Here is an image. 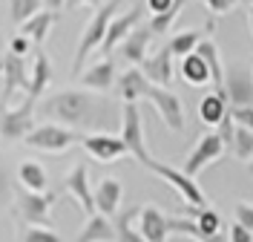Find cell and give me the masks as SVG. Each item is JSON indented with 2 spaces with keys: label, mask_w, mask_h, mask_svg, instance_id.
Returning a JSON list of instances; mask_svg holds the SVG:
<instances>
[{
  "label": "cell",
  "mask_w": 253,
  "mask_h": 242,
  "mask_svg": "<svg viewBox=\"0 0 253 242\" xmlns=\"http://www.w3.org/2000/svg\"><path fill=\"white\" fill-rule=\"evenodd\" d=\"M181 78L187 81L190 87H207V84H213L210 66H207V61L199 52H190V55L181 58Z\"/></svg>",
  "instance_id": "obj_26"
},
{
  "label": "cell",
  "mask_w": 253,
  "mask_h": 242,
  "mask_svg": "<svg viewBox=\"0 0 253 242\" xmlns=\"http://www.w3.org/2000/svg\"><path fill=\"white\" fill-rule=\"evenodd\" d=\"M81 145L86 150V156L101 164H112V161L129 156L126 145L121 142V136H112V133H92V136H84Z\"/></svg>",
  "instance_id": "obj_10"
},
{
  "label": "cell",
  "mask_w": 253,
  "mask_h": 242,
  "mask_svg": "<svg viewBox=\"0 0 253 242\" xmlns=\"http://www.w3.org/2000/svg\"><path fill=\"white\" fill-rule=\"evenodd\" d=\"M63 191L78 202L81 210H84L86 216L95 213V199H92V188H89V170H86L84 161H78V164L66 173V179H63Z\"/></svg>",
  "instance_id": "obj_13"
},
{
  "label": "cell",
  "mask_w": 253,
  "mask_h": 242,
  "mask_svg": "<svg viewBox=\"0 0 253 242\" xmlns=\"http://www.w3.org/2000/svg\"><path fill=\"white\" fill-rule=\"evenodd\" d=\"M187 3H190V0H187Z\"/></svg>",
  "instance_id": "obj_50"
},
{
  "label": "cell",
  "mask_w": 253,
  "mask_h": 242,
  "mask_svg": "<svg viewBox=\"0 0 253 242\" xmlns=\"http://www.w3.org/2000/svg\"><path fill=\"white\" fill-rule=\"evenodd\" d=\"M147 75L141 72V66H126L124 72L115 78V93L121 98V104L124 101H138L144 98V90H147Z\"/></svg>",
  "instance_id": "obj_20"
},
{
  "label": "cell",
  "mask_w": 253,
  "mask_h": 242,
  "mask_svg": "<svg viewBox=\"0 0 253 242\" xmlns=\"http://www.w3.org/2000/svg\"><path fill=\"white\" fill-rule=\"evenodd\" d=\"M75 242H115V225H112L110 216L104 213H89L86 222H84V231H81Z\"/></svg>",
  "instance_id": "obj_22"
},
{
  "label": "cell",
  "mask_w": 253,
  "mask_h": 242,
  "mask_svg": "<svg viewBox=\"0 0 253 242\" xmlns=\"http://www.w3.org/2000/svg\"><path fill=\"white\" fill-rule=\"evenodd\" d=\"M43 6L52 12H61V9H66V0H43Z\"/></svg>",
  "instance_id": "obj_44"
},
{
  "label": "cell",
  "mask_w": 253,
  "mask_h": 242,
  "mask_svg": "<svg viewBox=\"0 0 253 242\" xmlns=\"http://www.w3.org/2000/svg\"><path fill=\"white\" fill-rule=\"evenodd\" d=\"M138 210L141 208H129V210H121V213L112 216L115 242H147L144 234L138 231Z\"/></svg>",
  "instance_id": "obj_24"
},
{
  "label": "cell",
  "mask_w": 253,
  "mask_h": 242,
  "mask_svg": "<svg viewBox=\"0 0 253 242\" xmlns=\"http://www.w3.org/2000/svg\"><path fill=\"white\" fill-rule=\"evenodd\" d=\"M251 78H253V72H251Z\"/></svg>",
  "instance_id": "obj_49"
},
{
  "label": "cell",
  "mask_w": 253,
  "mask_h": 242,
  "mask_svg": "<svg viewBox=\"0 0 253 242\" xmlns=\"http://www.w3.org/2000/svg\"><path fill=\"white\" fill-rule=\"evenodd\" d=\"M248 26H251V35H253V6H248Z\"/></svg>",
  "instance_id": "obj_45"
},
{
  "label": "cell",
  "mask_w": 253,
  "mask_h": 242,
  "mask_svg": "<svg viewBox=\"0 0 253 242\" xmlns=\"http://www.w3.org/2000/svg\"><path fill=\"white\" fill-rule=\"evenodd\" d=\"M153 38H156L153 29H150L147 23H138V26L126 35L115 49H118V55H121L129 66H141V61L147 58V49H150V41H153Z\"/></svg>",
  "instance_id": "obj_14"
},
{
  "label": "cell",
  "mask_w": 253,
  "mask_h": 242,
  "mask_svg": "<svg viewBox=\"0 0 253 242\" xmlns=\"http://www.w3.org/2000/svg\"><path fill=\"white\" fill-rule=\"evenodd\" d=\"M0 72H3V58H0Z\"/></svg>",
  "instance_id": "obj_48"
},
{
  "label": "cell",
  "mask_w": 253,
  "mask_h": 242,
  "mask_svg": "<svg viewBox=\"0 0 253 242\" xmlns=\"http://www.w3.org/2000/svg\"><path fill=\"white\" fill-rule=\"evenodd\" d=\"M224 93H227L230 107H253V78L245 75L239 66L227 69V75H224Z\"/></svg>",
  "instance_id": "obj_17"
},
{
  "label": "cell",
  "mask_w": 253,
  "mask_h": 242,
  "mask_svg": "<svg viewBox=\"0 0 253 242\" xmlns=\"http://www.w3.org/2000/svg\"><path fill=\"white\" fill-rule=\"evenodd\" d=\"M227 242H253V231L245 228L242 222H233L227 231Z\"/></svg>",
  "instance_id": "obj_37"
},
{
  "label": "cell",
  "mask_w": 253,
  "mask_h": 242,
  "mask_svg": "<svg viewBox=\"0 0 253 242\" xmlns=\"http://www.w3.org/2000/svg\"><path fill=\"white\" fill-rule=\"evenodd\" d=\"M202 38H205V35L199 32V29H184V32H175L173 38L167 41V47H170V52H173L175 58H184L190 52H196V47H199Z\"/></svg>",
  "instance_id": "obj_32"
},
{
  "label": "cell",
  "mask_w": 253,
  "mask_h": 242,
  "mask_svg": "<svg viewBox=\"0 0 253 242\" xmlns=\"http://www.w3.org/2000/svg\"><path fill=\"white\" fill-rule=\"evenodd\" d=\"M230 115H233L236 124L253 130V107H230Z\"/></svg>",
  "instance_id": "obj_39"
},
{
  "label": "cell",
  "mask_w": 253,
  "mask_h": 242,
  "mask_svg": "<svg viewBox=\"0 0 253 242\" xmlns=\"http://www.w3.org/2000/svg\"><path fill=\"white\" fill-rule=\"evenodd\" d=\"M227 150H224V145H221V136L219 133H205L199 142H196V147L190 150L187 161H184V173L187 176H199L205 167H210L213 161H219L221 156H224Z\"/></svg>",
  "instance_id": "obj_8"
},
{
  "label": "cell",
  "mask_w": 253,
  "mask_h": 242,
  "mask_svg": "<svg viewBox=\"0 0 253 242\" xmlns=\"http://www.w3.org/2000/svg\"><path fill=\"white\" fill-rule=\"evenodd\" d=\"M41 6H43V0H9V17L15 26H20L35 12H41Z\"/></svg>",
  "instance_id": "obj_34"
},
{
  "label": "cell",
  "mask_w": 253,
  "mask_h": 242,
  "mask_svg": "<svg viewBox=\"0 0 253 242\" xmlns=\"http://www.w3.org/2000/svg\"><path fill=\"white\" fill-rule=\"evenodd\" d=\"M17 199V213L29 225H49V210L55 205V194L49 191H20Z\"/></svg>",
  "instance_id": "obj_9"
},
{
  "label": "cell",
  "mask_w": 253,
  "mask_h": 242,
  "mask_svg": "<svg viewBox=\"0 0 253 242\" xmlns=\"http://www.w3.org/2000/svg\"><path fill=\"white\" fill-rule=\"evenodd\" d=\"M227 153H230L233 159L248 164V161L253 159V130L236 124V127H233V139H230V145H227Z\"/></svg>",
  "instance_id": "obj_29"
},
{
  "label": "cell",
  "mask_w": 253,
  "mask_h": 242,
  "mask_svg": "<svg viewBox=\"0 0 253 242\" xmlns=\"http://www.w3.org/2000/svg\"><path fill=\"white\" fill-rule=\"evenodd\" d=\"M144 98L153 101L156 113L161 115L164 127L170 133H184V107H181V98L175 96L170 87H158V84L150 81L147 90H144Z\"/></svg>",
  "instance_id": "obj_6"
},
{
  "label": "cell",
  "mask_w": 253,
  "mask_h": 242,
  "mask_svg": "<svg viewBox=\"0 0 253 242\" xmlns=\"http://www.w3.org/2000/svg\"><path fill=\"white\" fill-rule=\"evenodd\" d=\"M233 216H236V222H242L245 228L253 231V205L251 202H239L236 208H233Z\"/></svg>",
  "instance_id": "obj_38"
},
{
  "label": "cell",
  "mask_w": 253,
  "mask_h": 242,
  "mask_svg": "<svg viewBox=\"0 0 253 242\" xmlns=\"http://www.w3.org/2000/svg\"><path fill=\"white\" fill-rule=\"evenodd\" d=\"M202 3L207 6L210 17H213V20H219V17H221V15H227L233 6H239L242 0H202Z\"/></svg>",
  "instance_id": "obj_36"
},
{
  "label": "cell",
  "mask_w": 253,
  "mask_h": 242,
  "mask_svg": "<svg viewBox=\"0 0 253 242\" xmlns=\"http://www.w3.org/2000/svg\"><path fill=\"white\" fill-rule=\"evenodd\" d=\"M227 110H230V101H227L224 87H216V93H210L199 101V118L207 127H219V121L227 115Z\"/></svg>",
  "instance_id": "obj_21"
},
{
  "label": "cell",
  "mask_w": 253,
  "mask_h": 242,
  "mask_svg": "<svg viewBox=\"0 0 253 242\" xmlns=\"http://www.w3.org/2000/svg\"><path fill=\"white\" fill-rule=\"evenodd\" d=\"M118 130H121L118 136H121V142L126 145L129 156L144 164V161L150 159V153H147V139H144V121H141L138 101H124V104H121V121H118Z\"/></svg>",
  "instance_id": "obj_5"
},
{
  "label": "cell",
  "mask_w": 253,
  "mask_h": 242,
  "mask_svg": "<svg viewBox=\"0 0 253 242\" xmlns=\"http://www.w3.org/2000/svg\"><path fill=\"white\" fill-rule=\"evenodd\" d=\"M138 231L147 242H167L170 237V216L156 205H141L138 210Z\"/></svg>",
  "instance_id": "obj_15"
},
{
  "label": "cell",
  "mask_w": 253,
  "mask_h": 242,
  "mask_svg": "<svg viewBox=\"0 0 253 242\" xmlns=\"http://www.w3.org/2000/svg\"><path fill=\"white\" fill-rule=\"evenodd\" d=\"M196 52L202 55L207 61V66H210V78H213V87H221L224 84V69H221V58H219V47L207 38V41H199V47H196Z\"/></svg>",
  "instance_id": "obj_30"
},
{
  "label": "cell",
  "mask_w": 253,
  "mask_h": 242,
  "mask_svg": "<svg viewBox=\"0 0 253 242\" xmlns=\"http://www.w3.org/2000/svg\"><path fill=\"white\" fill-rule=\"evenodd\" d=\"M20 240L23 242H63L49 225H29L26 231H23Z\"/></svg>",
  "instance_id": "obj_35"
},
{
  "label": "cell",
  "mask_w": 253,
  "mask_h": 242,
  "mask_svg": "<svg viewBox=\"0 0 253 242\" xmlns=\"http://www.w3.org/2000/svg\"><path fill=\"white\" fill-rule=\"evenodd\" d=\"M41 113L72 130H110L121 121V107L115 110L107 98L92 90H63L43 101Z\"/></svg>",
  "instance_id": "obj_1"
},
{
  "label": "cell",
  "mask_w": 253,
  "mask_h": 242,
  "mask_svg": "<svg viewBox=\"0 0 253 242\" xmlns=\"http://www.w3.org/2000/svg\"><path fill=\"white\" fill-rule=\"evenodd\" d=\"M104 0H66V9H78V6H92V9H98Z\"/></svg>",
  "instance_id": "obj_43"
},
{
  "label": "cell",
  "mask_w": 253,
  "mask_h": 242,
  "mask_svg": "<svg viewBox=\"0 0 253 242\" xmlns=\"http://www.w3.org/2000/svg\"><path fill=\"white\" fill-rule=\"evenodd\" d=\"M184 3L187 0H175L173 6L167 9V12H161V15H153L150 17V29H153V35H170V29H173V23L181 17V9H184Z\"/></svg>",
  "instance_id": "obj_33"
},
{
  "label": "cell",
  "mask_w": 253,
  "mask_h": 242,
  "mask_svg": "<svg viewBox=\"0 0 253 242\" xmlns=\"http://www.w3.org/2000/svg\"><path fill=\"white\" fill-rule=\"evenodd\" d=\"M144 167H150L158 179H164L175 194L181 196L184 205H190V208H202V205H207V194L199 188L196 176H187L184 170H178V167L167 164V161H158V159H147Z\"/></svg>",
  "instance_id": "obj_3"
},
{
  "label": "cell",
  "mask_w": 253,
  "mask_h": 242,
  "mask_svg": "<svg viewBox=\"0 0 253 242\" xmlns=\"http://www.w3.org/2000/svg\"><path fill=\"white\" fill-rule=\"evenodd\" d=\"M32 49V41L26 38V35H20V38H12V44H9V52H15V55H20V58H26Z\"/></svg>",
  "instance_id": "obj_40"
},
{
  "label": "cell",
  "mask_w": 253,
  "mask_h": 242,
  "mask_svg": "<svg viewBox=\"0 0 253 242\" xmlns=\"http://www.w3.org/2000/svg\"><path fill=\"white\" fill-rule=\"evenodd\" d=\"M190 216H193V219H196V225L202 228L205 234H210V237H219V234H224V228H221V213H219V210H213L210 205L190 208Z\"/></svg>",
  "instance_id": "obj_31"
},
{
  "label": "cell",
  "mask_w": 253,
  "mask_h": 242,
  "mask_svg": "<svg viewBox=\"0 0 253 242\" xmlns=\"http://www.w3.org/2000/svg\"><path fill=\"white\" fill-rule=\"evenodd\" d=\"M115 61L110 58H101V61H95L86 72H81V84L86 87V90H92V93H107L115 87Z\"/></svg>",
  "instance_id": "obj_19"
},
{
  "label": "cell",
  "mask_w": 253,
  "mask_h": 242,
  "mask_svg": "<svg viewBox=\"0 0 253 242\" xmlns=\"http://www.w3.org/2000/svg\"><path fill=\"white\" fill-rule=\"evenodd\" d=\"M12 196V188H9V176H6V167L0 164V205H6Z\"/></svg>",
  "instance_id": "obj_41"
},
{
  "label": "cell",
  "mask_w": 253,
  "mask_h": 242,
  "mask_svg": "<svg viewBox=\"0 0 253 242\" xmlns=\"http://www.w3.org/2000/svg\"><path fill=\"white\" fill-rule=\"evenodd\" d=\"M141 17H144V6H132V9H126V12H121V15H115L110 20V26H107L104 44L98 47V52H101L104 58H110V52H115V47L141 23Z\"/></svg>",
  "instance_id": "obj_12"
},
{
  "label": "cell",
  "mask_w": 253,
  "mask_h": 242,
  "mask_svg": "<svg viewBox=\"0 0 253 242\" xmlns=\"http://www.w3.org/2000/svg\"><path fill=\"white\" fill-rule=\"evenodd\" d=\"M84 136H78L72 127H63L58 121H52V124H38V127H32L26 133V147L32 150H41V153H49V156H61L66 153L72 145H78Z\"/></svg>",
  "instance_id": "obj_4"
},
{
  "label": "cell",
  "mask_w": 253,
  "mask_h": 242,
  "mask_svg": "<svg viewBox=\"0 0 253 242\" xmlns=\"http://www.w3.org/2000/svg\"><path fill=\"white\" fill-rule=\"evenodd\" d=\"M17 182L23 191H46L49 188V176L43 170V164L38 161H20L17 167Z\"/></svg>",
  "instance_id": "obj_27"
},
{
  "label": "cell",
  "mask_w": 253,
  "mask_h": 242,
  "mask_svg": "<svg viewBox=\"0 0 253 242\" xmlns=\"http://www.w3.org/2000/svg\"><path fill=\"white\" fill-rule=\"evenodd\" d=\"M35 98H26L15 110H0V139L6 142H23L26 133L35 127Z\"/></svg>",
  "instance_id": "obj_7"
},
{
  "label": "cell",
  "mask_w": 253,
  "mask_h": 242,
  "mask_svg": "<svg viewBox=\"0 0 253 242\" xmlns=\"http://www.w3.org/2000/svg\"><path fill=\"white\" fill-rule=\"evenodd\" d=\"M121 9V0H107V3H101L98 9H95L92 20L86 23V29L81 35L78 41V49H75V61H72V75H81L84 72V61L98 52V47L104 44V35H107V26H110V20L115 17V12Z\"/></svg>",
  "instance_id": "obj_2"
},
{
  "label": "cell",
  "mask_w": 253,
  "mask_h": 242,
  "mask_svg": "<svg viewBox=\"0 0 253 242\" xmlns=\"http://www.w3.org/2000/svg\"><path fill=\"white\" fill-rule=\"evenodd\" d=\"M55 20H58V12H52V9H41V12H35L29 20L20 23V35H26L32 44H43L46 35H49V29L55 26Z\"/></svg>",
  "instance_id": "obj_23"
},
{
  "label": "cell",
  "mask_w": 253,
  "mask_h": 242,
  "mask_svg": "<svg viewBox=\"0 0 253 242\" xmlns=\"http://www.w3.org/2000/svg\"><path fill=\"white\" fill-rule=\"evenodd\" d=\"M248 173H251V176H253V159L248 161Z\"/></svg>",
  "instance_id": "obj_46"
},
{
  "label": "cell",
  "mask_w": 253,
  "mask_h": 242,
  "mask_svg": "<svg viewBox=\"0 0 253 242\" xmlns=\"http://www.w3.org/2000/svg\"><path fill=\"white\" fill-rule=\"evenodd\" d=\"M52 81V64H49V58L43 52H38L35 55V64L29 69V84H26V98H38L43 96V90H46V84Z\"/></svg>",
  "instance_id": "obj_25"
},
{
  "label": "cell",
  "mask_w": 253,
  "mask_h": 242,
  "mask_svg": "<svg viewBox=\"0 0 253 242\" xmlns=\"http://www.w3.org/2000/svg\"><path fill=\"white\" fill-rule=\"evenodd\" d=\"M3 93H0V110L9 107V101L17 90L26 93V84H29V69H26V61L15 55V52H6L3 55Z\"/></svg>",
  "instance_id": "obj_11"
},
{
  "label": "cell",
  "mask_w": 253,
  "mask_h": 242,
  "mask_svg": "<svg viewBox=\"0 0 253 242\" xmlns=\"http://www.w3.org/2000/svg\"><path fill=\"white\" fill-rule=\"evenodd\" d=\"M242 3H245V6H253V0H242Z\"/></svg>",
  "instance_id": "obj_47"
},
{
  "label": "cell",
  "mask_w": 253,
  "mask_h": 242,
  "mask_svg": "<svg viewBox=\"0 0 253 242\" xmlns=\"http://www.w3.org/2000/svg\"><path fill=\"white\" fill-rule=\"evenodd\" d=\"M175 0H147V9H150V15H161V12H167Z\"/></svg>",
  "instance_id": "obj_42"
},
{
  "label": "cell",
  "mask_w": 253,
  "mask_h": 242,
  "mask_svg": "<svg viewBox=\"0 0 253 242\" xmlns=\"http://www.w3.org/2000/svg\"><path fill=\"white\" fill-rule=\"evenodd\" d=\"M92 199H95V210L112 219V216L118 213L121 199H124V188H121V182H118V179L107 176V179H101V182H98V188L92 191Z\"/></svg>",
  "instance_id": "obj_18"
},
{
  "label": "cell",
  "mask_w": 253,
  "mask_h": 242,
  "mask_svg": "<svg viewBox=\"0 0 253 242\" xmlns=\"http://www.w3.org/2000/svg\"><path fill=\"white\" fill-rule=\"evenodd\" d=\"M141 72L147 81H153L158 87H170L173 84V52L170 47H161L156 55H147L141 61Z\"/></svg>",
  "instance_id": "obj_16"
},
{
  "label": "cell",
  "mask_w": 253,
  "mask_h": 242,
  "mask_svg": "<svg viewBox=\"0 0 253 242\" xmlns=\"http://www.w3.org/2000/svg\"><path fill=\"white\" fill-rule=\"evenodd\" d=\"M170 234H181V237H190V240L196 242H224V234H219V237H210V234H205L202 228L196 225V219L193 216H170Z\"/></svg>",
  "instance_id": "obj_28"
}]
</instances>
